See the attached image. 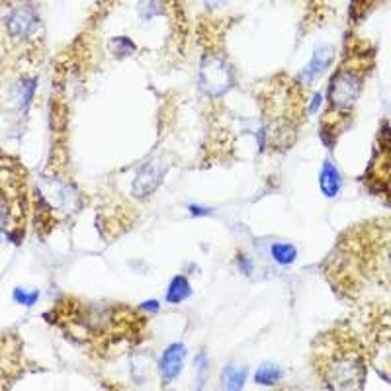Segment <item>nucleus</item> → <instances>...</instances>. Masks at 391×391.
<instances>
[{
	"mask_svg": "<svg viewBox=\"0 0 391 391\" xmlns=\"http://www.w3.org/2000/svg\"><path fill=\"white\" fill-rule=\"evenodd\" d=\"M319 268L333 294L358 317L391 308V216L346 227Z\"/></svg>",
	"mask_w": 391,
	"mask_h": 391,
	"instance_id": "f257e3e1",
	"label": "nucleus"
},
{
	"mask_svg": "<svg viewBox=\"0 0 391 391\" xmlns=\"http://www.w3.org/2000/svg\"><path fill=\"white\" fill-rule=\"evenodd\" d=\"M45 319L96 360H115L147 339L149 317L118 301H88L65 296Z\"/></svg>",
	"mask_w": 391,
	"mask_h": 391,
	"instance_id": "f03ea898",
	"label": "nucleus"
},
{
	"mask_svg": "<svg viewBox=\"0 0 391 391\" xmlns=\"http://www.w3.org/2000/svg\"><path fill=\"white\" fill-rule=\"evenodd\" d=\"M376 59L378 49L370 40L356 33L346 35L342 55L330 77L319 122L321 139L329 149H335L340 137L354 124L362 94L376 69Z\"/></svg>",
	"mask_w": 391,
	"mask_h": 391,
	"instance_id": "7ed1b4c3",
	"label": "nucleus"
},
{
	"mask_svg": "<svg viewBox=\"0 0 391 391\" xmlns=\"http://www.w3.org/2000/svg\"><path fill=\"white\" fill-rule=\"evenodd\" d=\"M311 368L323 390H364L370 356L362 327L342 319L317 335L311 344Z\"/></svg>",
	"mask_w": 391,
	"mask_h": 391,
	"instance_id": "20e7f679",
	"label": "nucleus"
},
{
	"mask_svg": "<svg viewBox=\"0 0 391 391\" xmlns=\"http://www.w3.org/2000/svg\"><path fill=\"white\" fill-rule=\"evenodd\" d=\"M303 83L288 74L272 77L260 93V108L268 147L288 151L298 139L299 127L305 122V93Z\"/></svg>",
	"mask_w": 391,
	"mask_h": 391,
	"instance_id": "39448f33",
	"label": "nucleus"
},
{
	"mask_svg": "<svg viewBox=\"0 0 391 391\" xmlns=\"http://www.w3.org/2000/svg\"><path fill=\"white\" fill-rule=\"evenodd\" d=\"M364 190L381 204L391 209V124L390 120H381L376 131L372 157L368 166L360 176Z\"/></svg>",
	"mask_w": 391,
	"mask_h": 391,
	"instance_id": "423d86ee",
	"label": "nucleus"
},
{
	"mask_svg": "<svg viewBox=\"0 0 391 391\" xmlns=\"http://www.w3.org/2000/svg\"><path fill=\"white\" fill-rule=\"evenodd\" d=\"M368 344L370 368L391 385V308L358 317Z\"/></svg>",
	"mask_w": 391,
	"mask_h": 391,
	"instance_id": "0eeeda50",
	"label": "nucleus"
},
{
	"mask_svg": "<svg viewBox=\"0 0 391 391\" xmlns=\"http://www.w3.org/2000/svg\"><path fill=\"white\" fill-rule=\"evenodd\" d=\"M4 26H6L12 40L28 42L35 35V31L40 28V20L31 6H18L4 18Z\"/></svg>",
	"mask_w": 391,
	"mask_h": 391,
	"instance_id": "6e6552de",
	"label": "nucleus"
},
{
	"mask_svg": "<svg viewBox=\"0 0 391 391\" xmlns=\"http://www.w3.org/2000/svg\"><path fill=\"white\" fill-rule=\"evenodd\" d=\"M202 81H204V90L216 96L225 90V84L231 83V71H227L225 61L221 57L209 55L202 65Z\"/></svg>",
	"mask_w": 391,
	"mask_h": 391,
	"instance_id": "1a4fd4ad",
	"label": "nucleus"
},
{
	"mask_svg": "<svg viewBox=\"0 0 391 391\" xmlns=\"http://www.w3.org/2000/svg\"><path fill=\"white\" fill-rule=\"evenodd\" d=\"M186 358V346L180 342L170 344L168 349L163 352V358L159 362V370H161V378L165 383H170L173 380H176L182 372Z\"/></svg>",
	"mask_w": 391,
	"mask_h": 391,
	"instance_id": "9d476101",
	"label": "nucleus"
},
{
	"mask_svg": "<svg viewBox=\"0 0 391 391\" xmlns=\"http://www.w3.org/2000/svg\"><path fill=\"white\" fill-rule=\"evenodd\" d=\"M333 57H335V51H333L330 47H319V49L315 51V55H313V59L309 61L308 67L301 71L299 81L305 84V86H311L315 81H319L321 74L330 67Z\"/></svg>",
	"mask_w": 391,
	"mask_h": 391,
	"instance_id": "9b49d317",
	"label": "nucleus"
},
{
	"mask_svg": "<svg viewBox=\"0 0 391 391\" xmlns=\"http://www.w3.org/2000/svg\"><path fill=\"white\" fill-rule=\"evenodd\" d=\"M161 176L163 175L159 170V163H147L134 180V194L137 198H145V196L153 194L159 182H161Z\"/></svg>",
	"mask_w": 391,
	"mask_h": 391,
	"instance_id": "f8f14e48",
	"label": "nucleus"
},
{
	"mask_svg": "<svg viewBox=\"0 0 391 391\" xmlns=\"http://www.w3.org/2000/svg\"><path fill=\"white\" fill-rule=\"evenodd\" d=\"M319 186L323 190V194L327 198H337L340 190V175L339 170L335 168V165H330V161H327L323 168H321L319 176Z\"/></svg>",
	"mask_w": 391,
	"mask_h": 391,
	"instance_id": "ddd939ff",
	"label": "nucleus"
},
{
	"mask_svg": "<svg viewBox=\"0 0 391 391\" xmlns=\"http://www.w3.org/2000/svg\"><path fill=\"white\" fill-rule=\"evenodd\" d=\"M190 294H192V289H190L188 280H186L184 276H176V278L170 282V286H168L166 301H168V303H180V301H184Z\"/></svg>",
	"mask_w": 391,
	"mask_h": 391,
	"instance_id": "4468645a",
	"label": "nucleus"
},
{
	"mask_svg": "<svg viewBox=\"0 0 391 391\" xmlns=\"http://www.w3.org/2000/svg\"><path fill=\"white\" fill-rule=\"evenodd\" d=\"M284 372L280 370L276 364H262L255 374V381L258 385H276L282 380Z\"/></svg>",
	"mask_w": 391,
	"mask_h": 391,
	"instance_id": "2eb2a0df",
	"label": "nucleus"
},
{
	"mask_svg": "<svg viewBox=\"0 0 391 391\" xmlns=\"http://www.w3.org/2000/svg\"><path fill=\"white\" fill-rule=\"evenodd\" d=\"M270 250H272L274 260H276L278 264H282V266L292 264V262L296 260V257H298V250H296L294 245H289V243H276V245H272Z\"/></svg>",
	"mask_w": 391,
	"mask_h": 391,
	"instance_id": "dca6fc26",
	"label": "nucleus"
},
{
	"mask_svg": "<svg viewBox=\"0 0 391 391\" xmlns=\"http://www.w3.org/2000/svg\"><path fill=\"white\" fill-rule=\"evenodd\" d=\"M247 378V370L245 368H237V366H227L223 372V383L227 390H241Z\"/></svg>",
	"mask_w": 391,
	"mask_h": 391,
	"instance_id": "f3484780",
	"label": "nucleus"
},
{
	"mask_svg": "<svg viewBox=\"0 0 391 391\" xmlns=\"http://www.w3.org/2000/svg\"><path fill=\"white\" fill-rule=\"evenodd\" d=\"M380 2L381 0H354V2H352V10H350L352 20L358 22L362 20V18H366Z\"/></svg>",
	"mask_w": 391,
	"mask_h": 391,
	"instance_id": "a211bd4d",
	"label": "nucleus"
},
{
	"mask_svg": "<svg viewBox=\"0 0 391 391\" xmlns=\"http://www.w3.org/2000/svg\"><path fill=\"white\" fill-rule=\"evenodd\" d=\"M40 298V294L38 292H33V294H26L22 288H16L14 289V299L20 303V305H33L35 301Z\"/></svg>",
	"mask_w": 391,
	"mask_h": 391,
	"instance_id": "6ab92c4d",
	"label": "nucleus"
},
{
	"mask_svg": "<svg viewBox=\"0 0 391 391\" xmlns=\"http://www.w3.org/2000/svg\"><path fill=\"white\" fill-rule=\"evenodd\" d=\"M227 2H229V0H206V4L209 8H219V6H223Z\"/></svg>",
	"mask_w": 391,
	"mask_h": 391,
	"instance_id": "aec40b11",
	"label": "nucleus"
},
{
	"mask_svg": "<svg viewBox=\"0 0 391 391\" xmlns=\"http://www.w3.org/2000/svg\"><path fill=\"white\" fill-rule=\"evenodd\" d=\"M239 264H241V266H243V270H245V272H250V266H248V262H247V258L245 257H239Z\"/></svg>",
	"mask_w": 391,
	"mask_h": 391,
	"instance_id": "412c9836",
	"label": "nucleus"
}]
</instances>
